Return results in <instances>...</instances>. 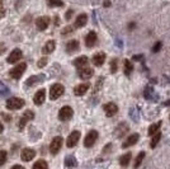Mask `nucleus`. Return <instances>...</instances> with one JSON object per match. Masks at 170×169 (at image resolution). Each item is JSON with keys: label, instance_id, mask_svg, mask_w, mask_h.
<instances>
[{"label": "nucleus", "instance_id": "f257e3e1", "mask_svg": "<svg viewBox=\"0 0 170 169\" xmlns=\"http://www.w3.org/2000/svg\"><path fill=\"white\" fill-rule=\"evenodd\" d=\"M26 69H27V64H26V62H20V64H18L17 66H14V68H13V69L9 71L10 78H13V79H15V80L20 79V76H22L23 74H24Z\"/></svg>", "mask_w": 170, "mask_h": 169}, {"label": "nucleus", "instance_id": "f03ea898", "mask_svg": "<svg viewBox=\"0 0 170 169\" xmlns=\"http://www.w3.org/2000/svg\"><path fill=\"white\" fill-rule=\"evenodd\" d=\"M26 104V102H24L23 99H20V98H9L8 101H6V108L10 111H15V110H20V108L23 107V105Z\"/></svg>", "mask_w": 170, "mask_h": 169}, {"label": "nucleus", "instance_id": "7ed1b4c3", "mask_svg": "<svg viewBox=\"0 0 170 169\" xmlns=\"http://www.w3.org/2000/svg\"><path fill=\"white\" fill-rule=\"evenodd\" d=\"M64 91H65V88L62 84H53V85L51 87V89H50V98H51V101H56L58 99L62 94H64Z\"/></svg>", "mask_w": 170, "mask_h": 169}, {"label": "nucleus", "instance_id": "20e7f679", "mask_svg": "<svg viewBox=\"0 0 170 169\" xmlns=\"http://www.w3.org/2000/svg\"><path fill=\"white\" fill-rule=\"evenodd\" d=\"M62 142H64V139H62L61 136H56V137H53V139H52L51 145H50V151H51L52 155H56L58 151L61 150Z\"/></svg>", "mask_w": 170, "mask_h": 169}, {"label": "nucleus", "instance_id": "39448f33", "mask_svg": "<svg viewBox=\"0 0 170 169\" xmlns=\"http://www.w3.org/2000/svg\"><path fill=\"white\" fill-rule=\"evenodd\" d=\"M72 115H74V111L70 105H64L58 112V118H60V121L66 122L72 117Z\"/></svg>", "mask_w": 170, "mask_h": 169}, {"label": "nucleus", "instance_id": "423d86ee", "mask_svg": "<svg viewBox=\"0 0 170 169\" xmlns=\"http://www.w3.org/2000/svg\"><path fill=\"white\" fill-rule=\"evenodd\" d=\"M98 136H99V133H98V131H95V130H92V131H89L88 135L85 136L84 146L85 147H92L95 144L96 140H98Z\"/></svg>", "mask_w": 170, "mask_h": 169}, {"label": "nucleus", "instance_id": "0eeeda50", "mask_svg": "<svg viewBox=\"0 0 170 169\" xmlns=\"http://www.w3.org/2000/svg\"><path fill=\"white\" fill-rule=\"evenodd\" d=\"M33 118H34V113H33V111L28 110V111L24 112L23 116H22V117H20V119H19V124H18L19 130H23L24 127H26V125L28 124L29 121H32Z\"/></svg>", "mask_w": 170, "mask_h": 169}, {"label": "nucleus", "instance_id": "6e6552de", "mask_svg": "<svg viewBox=\"0 0 170 169\" xmlns=\"http://www.w3.org/2000/svg\"><path fill=\"white\" fill-rule=\"evenodd\" d=\"M103 110H104V113H105L107 117H113V116L118 112V105H117L116 103H112V102H110V103L104 104Z\"/></svg>", "mask_w": 170, "mask_h": 169}, {"label": "nucleus", "instance_id": "1a4fd4ad", "mask_svg": "<svg viewBox=\"0 0 170 169\" xmlns=\"http://www.w3.org/2000/svg\"><path fill=\"white\" fill-rule=\"evenodd\" d=\"M79 139H80V131H72L70 135H69L67 140H66L67 147H74L76 144H78Z\"/></svg>", "mask_w": 170, "mask_h": 169}, {"label": "nucleus", "instance_id": "9d476101", "mask_svg": "<svg viewBox=\"0 0 170 169\" xmlns=\"http://www.w3.org/2000/svg\"><path fill=\"white\" fill-rule=\"evenodd\" d=\"M43 80H44L43 74H41V75H33L26 80V87H34V85H37V84L42 83Z\"/></svg>", "mask_w": 170, "mask_h": 169}, {"label": "nucleus", "instance_id": "9b49d317", "mask_svg": "<svg viewBox=\"0 0 170 169\" xmlns=\"http://www.w3.org/2000/svg\"><path fill=\"white\" fill-rule=\"evenodd\" d=\"M89 88H90V84L89 83L79 84V85H76L74 88V94H75V96H78V97H81V96H84L86 91L89 90Z\"/></svg>", "mask_w": 170, "mask_h": 169}, {"label": "nucleus", "instance_id": "f8f14e48", "mask_svg": "<svg viewBox=\"0 0 170 169\" xmlns=\"http://www.w3.org/2000/svg\"><path fill=\"white\" fill-rule=\"evenodd\" d=\"M34 156H36V151H34L33 149H29V147L23 149L22 154H20V158H22L23 161H31Z\"/></svg>", "mask_w": 170, "mask_h": 169}, {"label": "nucleus", "instance_id": "ddd939ff", "mask_svg": "<svg viewBox=\"0 0 170 169\" xmlns=\"http://www.w3.org/2000/svg\"><path fill=\"white\" fill-rule=\"evenodd\" d=\"M22 56H23L22 51H20L19 48H15V50H13L10 52V55L8 56V60H6V61H8L9 64H14V62H17L18 60L22 59Z\"/></svg>", "mask_w": 170, "mask_h": 169}, {"label": "nucleus", "instance_id": "4468645a", "mask_svg": "<svg viewBox=\"0 0 170 169\" xmlns=\"http://www.w3.org/2000/svg\"><path fill=\"white\" fill-rule=\"evenodd\" d=\"M50 22L51 20L48 17H40V18L36 20V26L40 31H44V29H47L48 26H50Z\"/></svg>", "mask_w": 170, "mask_h": 169}, {"label": "nucleus", "instance_id": "2eb2a0df", "mask_svg": "<svg viewBox=\"0 0 170 169\" xmlns=\"http://www.w3.org/2000/svg\"><path fill=\"white\" fill-rule=\"evenodd\" d=\"M138 139H140V135H138V133H132V135L128 136L126 139V141L122 144V147H123V149H126V147L136 145V142L138 141Z\"/></svg>", "mask_w": 170, "mask_h": 169}, {"label": "nucleus", "instance_id": "dca6fc26", "mask_svg": "<svg viewBox=\"0 0 170 169\" xmlns=\"http://www.w3.org/2000/svg\"><path fill=\"white\" fill-rule=\"evenodd\" d=\"M96 40H98V36H96L95 32L92 31V32H89L85 37V46L86 47H93V46H95Z\"/></svg>", "mask_w": 170, "mask_h": 169}, {"label": "nucleus", "instance_id": "f3484780", "mask_svg": "<svg viewBox=\"0 0 170 169\" xmlns=\"http://www.w3.org/2000/svg\"><path fill=\"white\" fill-rule=\"evenodd\" d=\"M93 69L92 68H88V66H85V68L83 69H79V76L83 79V80H88L93 76Z\"/></svg>", "mask_w": 170, "mask_h": 169}, {"label": "nucleus", "instance_id": "a211bd4d", "mask_svg": "<svg viewBox=\"0 0 170 169\" xmlns=\"http://www.w3.org/2000/svg\"><path fill=\"white\" fill-rule=\"evenodd\" d=\"M86 22H88V15L86 14H79L78 17H76V19H75V23H74V27L75 28H81V27H84Z\"/></svg>", "mask_w": 170, "mask_h": 169}, {"label": "nucleus", "instance_id": "6ab92c4d", "mask_svg": "<svg viewBox=\"0 0 170 169\" xmlns=\"http://www.w3.org/2000/svg\"><path fill=\"white\" fill-rule=\"evenodd\" d=\"M44 99H46V91H44V89L38 90L36 93V96H34V98H33L34 104L36 105H41L44 102Z\"/></svg>", "mask_w": 170, "mask_h": 169}, {"label": "nucleus", "instance_id": "aec40b11", "mask_svg": "<svg viewBox=\"0 0 170 169\" xmlns=\"http://www.w3.org/2000/svg\"><path fill=\"white\" fill-rule=\"evenodd\" d=\"M105 61V54L104 52H98L93 56V64L95 66H102Z\"/></svg>", "mask_w": 170, "mask_h": 169}, {"label": "nucleus", "instance_id": "412c9836", "mask_svg": "<svg viewBox=\"0 0 170 169\" xmlns=\"http://www.w3.org/2000/svg\"><path fill=\"white\" fill-rule=\"evenodd\" d=\"M79 47H80V43H79V41L71 40L70 42H67V45H66V51L69 52V54H72V52L78 51Z\"/></svg>", "mask_w": 170, "mask_h": 169}, {"label": "nucleus", "instance_id": "4be33fe9", "mask_svg": "<svg viewBox=\"0 0 170 169\" xmlns=\"http://www.w3.org/2000/svg\"><path fill=\"white\" fill-rule=\"evenodd\" d=\"M88 62H89V60H88V57H86V56H80V57L75 59L74 65L78 69H83V68H85V66L88 65Z\"/></svg>", "mask_w": 170, "mask_h": 169}, {"label": "nucleus", "instance_id": "5701e85b", "mask_svg": "<svg viewBox=\"0 0 170 169\" xmlns=\"http://www.w3.org/2000/svg\"><path fill=\"white\" fill-rule=\"evenodd\" d=\"M128 131V125L127 124H121L118 127L116 128V132H114V135L117 137H122L126 135V132Z\"/></svg>", "mask_w": 170, "mask_h": 169}, {"label": "nucleus", "instance_id": "b1692460", "mask_svg": "<svg viewBox=\"0 0 170 169\" xmlns=\"http://www.w3.org/2000/svg\"><path fill=\"white\" fill-rule=\"evenodd\" d=\"M56 48V43H55V41H48L46 45L43 46V54H46V55H48V54H51V52H53V50Z\"/></svg>", "mask_w": 170, "mask_h": 169}, {"label": "nucleus", "instance_id": "393cba45", "mask_svg": "<svg viewBox=\"0 0 170 169\" xmlns=\"http://www.w3.org/2000/svg\"><path fill=\"white\" fill-rule=\"evenodd\" d=\"M131 158H132V154L131 153L123 154V155L121 156V159H119V164L122 165V167H127V165L130 164V161H131Z\"/></svg>", "mask_w": 170, "mask_h": 169}, {"label": "nucleus", "instance_id": "a878e982", "mask_svg": "<svg viewBox=\"0 0 170 169\" xmlns=\"http://www.w3.org/2000/svg\"><path fill=\"white\" fill-rule=\"evenodd\" d=\"M145 155H146V154H145V151H140V153H138V155L136 156V159H135V163H133V168L135 169H137L142 164V160L145 159Z\"/></svg>", "mask_w": 170, "mask_h": 169}, {"label": "nucleus", "instance_id": "bb28decb", "mask_svg": "<svg viewBox=\"0 0 170 169\" xmlns=\"http://www.w3.org/2000/svg\"><path fill=\"white\" fill-rule=\"evenodd\" d=\"M123 68H124V74H126V75H130V74L133 71V65L130 60H124Z\"/></svg>", "mask_w": 170, "mask_h": 169}, {"label": "nucleus", "instance_id": "cd10ccee", "mask_svg": "<svg viewBox=\"0 0 170 169\" xmlns=\"http://www.w3.org/2000/svg\"><path fill=\"white\" fill-rule=\"evenodd\" d=\"M76 164H78V161H76L75 159V156H72V155H69L65 158V165L69 168H71V167H76Z\"/></svg>", "mask_w": 170, "mask_h": 169}, {"label": "nucleus", "instance_id": "c85d7f7f", "mask_svg": "<svg viewBox=\"0 0 170 169\" xmlns=\"http://www.w3.org/2000/svg\"><path fill=\"white\" fill-rule=\"evenodd\" d=\"M32 169H48V164H47L46 160L40 159L38 161H36V163H34Z\"/></svg>", "mask_w": 170, "mask_h": 169}, {"label": "nucleus", "instance_id": "c756f323", "mask_svg": "<svg viewBox=\"0 0 170 169\" xmlns=\"http://www.w3.org/2000/svg\"><path fill=\"white\" fill-rule=\"evenodd\" d=\"M9 93H10V89L4 83L0 82V98H4L6 96H9Z\"/></svg>", "mask_w": 170, "mask_h": 169}, {"label": "nucleus", "instance_id": "7c9ffc66", "mask_svg": "<svg viewBox=\"0 0 170 169\" xmlns=\"http://www.w3.org/2000/svg\"><path fill=\"white\" fill-rule=\"evenodd\" d=\"M160 126H161V122H158V124H154L148 127V135L150 136H154L156 132H159L160 130Z\"/></svg>", "mask_w": 170, "mask_h": 169}, {"label": "nucleus", "instance_id": "2f4dec72", "mask_svg": "<svg viewBox=\"0 0 170 169\" xmlns=\"http://www.w3.org/2000/svg\"><path fill=\"white\" fill-rule=\"evenodd\" d=\"M160 139H161V133L160 132H156L155 135H154V137H152V140H151V144H150V146L152 147V149H154V147L159 144Z\"/></svg>", "mask_w": 170, "mask_h": 169}, {"label": "nucleus", "instance_id": "473e14b6", "mask_svg": "<svg viewBox=\"0 0 170 169\" xmlns=\"http://www.w3.org/2000/svg\"><path fill=\"white\" fill-rule=\"evenodd\" d=\"M47 5L51 6V8H55V6H64V3L62 0H46Z\"/></svg>", "mask_w": 170, "mask_h": 169}, {"label": "nucleus", "instance_id": "72a5a7b5", "mask_svg": "<svg viewBox=\"0 0 170 169\" xmlns=\"http://www.w3.org/2000/svg\"><path fill=\"white\" fill-rule=\"evenodd\" d=\"M6 158H8V154H6L5 150H0V167L5 164Z\"/></svg>", "mask_w": 170, "mask_h": 169}, {"label": "nucleus", "instance_id": "f704fd0d", "mask_svg": "<svg viewBox=\"0 0 170 169\" xmlns=\"http://www.w3.org/2000/svg\"><path fill=\"white\" fill-rule=\"evenodd\" d=\"M152 94H154V90H152V88H150V87H147L146 89H145V91H144V96H145L146 99H151Z\"/></svg>", "mask_w": 170, "mask_h": 169}, {"label": "nucleus", "instance_id": "c9c22d12", "mask_svg": "<svg viewBox=\"0 0 170 169\" xmlns=\"http://www.w3.org/2000/svg\"><path fill=\"white\" fill-rule=\"evenodd\" d=\"M117 69H118V62H117V59H113L110 61V73H116Z\"/></svg>", "mask_w": 170, "mask_h": 169}, {"label": "nucleus", "instance_id": "e433bc0d", "mask_svg": "<svg viewBox=\"0 0 170 169\" xmlns=\"http://www.w3.org/2000/svg\"><path fill=\"white\" fill-rule=\"evenodd\" d=\"M161 46H162V43H161L160 41L155 42L154 46H152V52H159V51L161 50Z\"/></svg>", "mask_w": 170, "mask_h": 169}, {"label": "nucleus", "instance_id": "4c0bfd02", "mask_svg": "<svg viewBox=\"0 0 170 169\" xmlns=\"http://www.w3.org/2000/svg\"><path fill=\"white\" fill-rule=\"evenodd\" d=\"M47 61H48V60H47V57H42V59H41L40 60V61H38V68H43V66H46L47 65Z\"/></svg>", "mask_w": 170, "mask_h": 169}, {"label": "nucleus", "instance_id": "58836bf2", "mask_svg": "<svg viewBox=\"0 0 170 169\" xmlns=\"http://www.w3.org/2000/svg\"><path fill=\"white\" fill-rule=\"evenodd\" d=\"M72 32V27H70V26H69V27H65V29L64 31H62V34H67V33H71Z\"/></svg>", "mask_w": 170, "mask_h": 169}, {"label": "nucleus", "instance_id": "ea45409f", "mask_svg": "<svg viewBox=\"0 0 170 169\" xmlns=\"http://www.w3.org/2000/svg\"><path fill=\"white\" fill-rule=\"evenodd\" d=\"M72 13H74V10H72V9H69V10H67V13H66V17H65V18H66V19L69 20V19H70V18H71Z\"/></svg>", "mask_w": 170, "mask_h": 169}, {"label": "nucleus", "instance_id": "a19ab883", "mask_svg": "<svg viewBox=\"0 0 170 169\" xmlns=\"http://www.w3.org/2000/svg\"><path fill=\"white\" fill-rule=\"evenodd\" d=\"M5 43H3V42H1V43H0V55H3V54H4V52H5Z\"/></svg>", "mask_w": 170, "mask_h": 169}, {"label": "nucleus", "instance_id": "79ce46f5", "mask_svg": "<svg viewBox=\"0 0 170 169\" xmlns=\"http://www.w3.org/2000/svg\"><path fill=\"white\" fill-rule=\"evenodd\" d=\"M142 57H144L142 55H135L133 57H132V60H135V61H140V60H141Z\"/></svg>", "mask_w": 170, "mask_h": 169}, {"label": "nucleus", "instance_id": "37998d69", "mask_svg": "<svg viewBox=\"0 0 170 169\" xmlns=\"http://www.w3.org/2000/svg\"><path fill=\"white\" fill-rule=\"evenodd\" d=\"M110 147H112V145H110V144H108V145H107V146L103 149V153H109V149H110Z\"/></svg>", "mask_w": 170, "mask_h": 169}, {"label": "nucleus", "instance_id": "c03bdc74", "mask_svg": "<svg viewBox=\"0 0 170 169\" xmlns=\"http://www.w3.org/2000/svg\"><path fill=\"white\" fill-rule=\"evenodd\" d=\"M135 27H136V23H133V22H132V23H130V24H128V29H130V31H132V29H133V28H135Z\"/></svg>", "mask_w": 170, "mask_h": 169}, {"label": "nucleus", "instance_id": "a18cd8bd", "mask_svg": "<svg viewBox=\"0 0 170 169\" xmlns=\"http://www.w3.org/2000/svg\"><path fill=\"white\" fill-rule=\"evenodd\" d=\"M4 15H5V10L3 8H0V18H3Z\"/></svg>", "mask_w": 170, "mask_h": 169}, {"label": "nucleus", "instance_id": "49530a36", "mask_svg": "<svg viewBox=\"0 0 170 169\" xmlns=\"http://www.w3.org/2000/svg\"><path fill=\"white\" fill-rule=\"evenodd\" d=\"M10 169H24V167H22V165H14V167H12Z\"/></svg>", "mask_w": 170, "mask_h": 169}, {"label": "nucleus", "instance_id": "de8ad7c7", "mask_svg": "<svg viewBox=\"0 0 170 169\" xmlns=\"http://www.w3.org/2000/svg\"><path fill=\"white\" fill-rule=\"evenodd\" d=\"M109 5H110V1H109V0H107V1L103 3V6H107V8H108Z\"/></svg>", "mask_w": 170, "mask_h": 169}, {"label": "nucleus", "instance_id": "09e8293b", "mask_svg": "<svg viewBox=\"0 0 170 169\" xmlns=\"http://www.w3.org/2000/svg\"><path fill=\"white\" fill-rule=\"evenodd\" d=\"M3 130H4V126H3V124H1V122H0V133L3 132Z\"/></svg>", "mask_w": 170, "mask_h": 169}, {"label": "nucleus", "instance_id": "8fccbe9b", "mask_svg": "<svg viewBox=\"0 0 170 169\" xmlns=\"http://www.w3.org/2000/svg\"><path fill=\"white\" fill-rule=\"evenodd\" d=\"M3 3H4V0H0V8H1V5H3Z\"/></svg>", "mask_w": 170, "mask_h": 169}]
</instances>
